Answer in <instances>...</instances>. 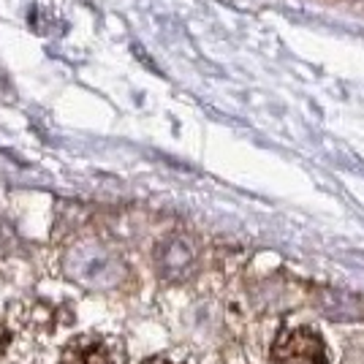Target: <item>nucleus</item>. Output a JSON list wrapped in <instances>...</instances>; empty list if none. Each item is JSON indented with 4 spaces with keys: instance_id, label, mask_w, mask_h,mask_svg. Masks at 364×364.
Here are the masks:
<instances>
[{
    "instance_id": "f257e3e1",
    "label": "nucleus",
    "mask_w": 364,
    "mask_h": 364,
    "mask_svg": "<svg viewBox=\"0 0 364 364\" xmlns=\"http://www.w3.org/2000/svg\"><path fill=\"white\" fill-rule=\"evenodd\" d=\"M274 364H329V350L310 326H294L277 334L272 346Z\"/></svg>"
},
{
    "instance_id": "f03ea898",
    "label": "nucleus",
    "mask_w": 364,
    "mask_h": 364,
    "mask_svg": "<svg viewBox=\"0 0 364 364\" xmlns=\"http://www.w3.org/2000/svg\"><path fill=\"white\" fill-rule=\"evenodd\" d=\"M58 364H114V362H112V353H109V348L101 340L82 334V337H74L63 348L60 362Z\"/></svg>"
},
{
    "instance_id": "7ed1b4c3",
    "label": "nucleus",
    "mask_w": 364,
    "mask_h": 364,
    "mask_svg": "<svg viewBox=\"0 0 364 364\" xmlns=\"http://www.w3.org/2000/svg\"><path fill=\"white\" fill-rule=\"evenodd\" d=\"M9 346H11V332H9V326L0 321V356L9 350Z\"/></svg>"
},
{
    "instance_id": "20e7f679",
    "label": "nucleus",
    "mask_w": 364,
    "mask_h": 364,
    "mask_svg": "<svg viewBox=\"0 0 364 364\" xmlns=\"http://www.w3.org/2000/svg\"><path fill=\"white\" fill-rule=\"evenodd\" d=\"M141 364H171V362L164 359V356H152V359H147V362H141Z\"/></svg>"
}]
</instances>
